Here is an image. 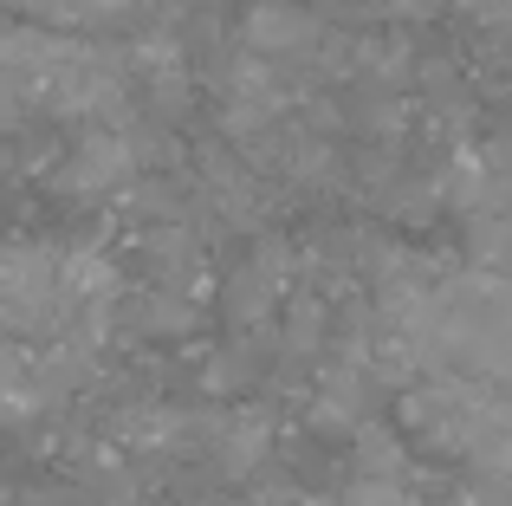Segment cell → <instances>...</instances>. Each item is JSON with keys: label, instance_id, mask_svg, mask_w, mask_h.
Instances as JSON below:
<instances>
[{"label": "cell", "instance_id": "obj_2", "mask_svg": "<svg viewBox=\"0 0 512 506\" xmlns=\"http://www.w3.org/2000/svg\"><path fill=\"white\" fill-rule=\"evenodd\" d=\"M137 169V156H130V143L124 137H91L85 150H78V163H72V189H117V182Z\"/></svg>", "mask_w": 512, "mask_h": 506}, {"label": "cell", "instance_id": "obj_1", "mask_svg": "<svg viewBox=\"0 0 512 506\" xmlns=\"http://www.w3.org/2000/svg\"><path fill=\"white\" fill-rule=\"evenodd\" d=\"M72 312L65 253L52 247H0V325L7 331H46Z\"/></svg>", "mask_w": 512, "mask_h": 506}, {"label": "cell", "instance_id": "obj_3", "mask_svg": "<svg viewBox=\"0 0 512 506\" xmlns=\"http://www.w3.org/2000/svg\"><path fill=\"white\" fill-rule=\"evenodd\" d=\"M318 26L305 20V13H286V7H266V13H253V39L260 46H299V39H312Z\"/></svg>", "mask_w": 512, "mask_h": 506}, {"label": "cell", "instance_id": "obj_4", "mask_svg": "<svg viewBox=\"0 0 512 506\" xmlns=\"http://www.w3.org/2000/svg\"><path fill=\"white\" fill-rule=\"evenodd\" d=\"M357 506H422V500L402 494V481H370V487H357Z\"/></svg>", "mask_w": 512, "mask_h": 506}]
</instances>
